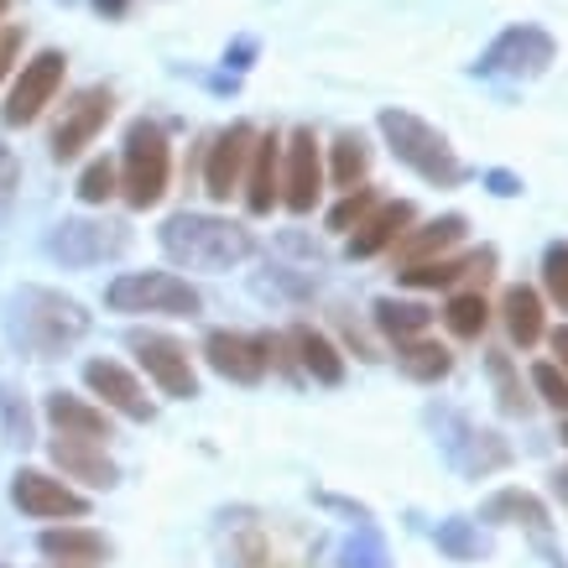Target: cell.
Instances as JSON below:
<instances>
[{"instance_id":"obj_31","label":"cell","mask_w":568,"mask_h":568,"mask_svg":"<svg viewBox=\"0 0 568 568\" xmlns=\"http://www.w3.org/2000/svg\"><path fill=\"white\" fill-rule=\"evenodd\" d=\"M371 173V146H365L361 131H339L334 146H328V178H334V189H355L365 183Z\"/></svg>"},{"instance_id":"obj_36","label":"cell","mask_w":568,"mask_h":568,"mask_svg":"<svg viewBox=\"0 0 568 568\" xmlns=\"http://www.w3.org/2000/svg\"><path fill=\"white\" fill-rule=\"evenodd\" d=\"M542 297H548L558 313H568V241L542 251Z\"/></svg>"},{"instance_id":"obj_34","label":"cell","mask_w":568,"mask_h":568,"mask_svg":"<svg viewBox=\"0 0 568 568\" xmlns=\"http://www.w3.org/2000/svg\"><path fill=\"white\" fill-rule=\"evenodd\" d=\"M334 568H396L392 548H386V537H381L376 521H355V532L345 537V548H339V564Z\"/></svg>"},{"instance_id":"obj_49","label":"cell","mask_w":568,"mask_h":568,"mask_svg":"<svg viewBox=\"0 0 568 568\" xmlns=\"http://www.w3.org/2000/svg\"><path fill=\"white\" fill-rule=\"evenodd\" d=\"M552 496L568 506V469H558V475H552Z\"/></svg>"},{"instance_id":"obj_37","label":"cell","mask_w":568,"mask_h":568,"mask_svg":"<svg viewBox=\"0 0 568 568\" xmlns=\"http://www.w3.org/2000/svg\"><path fill=\"white\" fill-rule=\"evenodd\" d=\"M266 272L272 276H261V293H272V297H297V303H303V297H313V287H318L313 272H297V266H282V261H272Z\"/></svg>"},{"instance_id":"obj_35","label":"cell","mask_w":568,"mask_h":568,"mask_svg":"<svg viewBox=\"0 0 568 568\" xmlns=\"http://www.w3.org/2000/svg\"><path fill=\"white\" fill-rule=\"evenodd\" d=\"M376 204H381V193L365 189V183H355V189H345V199H339V204L328 209V230H334V235H349V230H355V224H361Z\"/></svg>"},{"instance_id":"obj_13","label":"cell","mask_w":568,"mask_h":568,"mask_svg":"<svg viewBox=\"0 0 568 568\" xmlns=\"http://www.w3.org/2000/svg\"><path fill=\"white\" fill-rule=\"evenodd\" d=\"M204 365L214 376L235 381V386H256L272 371L266 355V334H241V328H209L204 334Z\"/></svg>"},{"instance_id":"obj_24","label":"cell","mask_w":568,"mask_h":568,"mask_svg":"<svg viewBox=\"0 0 568 568\" xmlns=\"http://www.w3.org/2000/svg\"><path fill=\"white\" fill-rule=\"evenodd\" d=\"M37 548L58 568H100L110 558V542L100 532H89V527H48L37 537Z\"/></svg>"},{"instance_id":"obj_32","label":"cell","mask_w":568,"mask_h":568,"mask_svg":"<svg viewBox=\"0 0 568 568\" xmlns=\"http://www.w3.org/2000/svg\"><path fill=\"white\" fill-rule=\"evenodd\" d=\"M444 324H448V334L454 339H480L485 328H490V303H485V293L480 287H465V293H454L444 303Z\"/></svg>"},{"instance_id":"obj_11","label":"cell","mask_w":568,"mask_h":568,"mask_svg":"<svg viewBox=\"0 0 568 568\" xmlns=\"http://www.w3.org/2000/svg\"><path fill=\"white\" fill-rule=\"evenodd\" d=\"M125 251V224H110V220H63L52 224L48 235V256L84 272V266H100V261L121 256Z\"/></svg>"},{"instance_id":"obj_51","label":"cell","mask_w":568,"mask_h":568,"mask_svg":"<svg viewBox=\"0 0 568 568\" xmlns=\"http://www.w3.org/2000/svg\"><path fill=\"white\" fill-rule=\"evenodd\" d=\"M564 444H568V423H564Z\"/></svg>"},{"instance_id":"obj_9","label":"cell","mask_w":568,"mask_h":568,"mask_svg":"<svg viewBox=\"0 0 568 568\" xmlns=\"http://www.w3.org/2000/svg\"><path fill=\"white\" fill-rule=\"evenodd\" d=\"M110 115H115V89H104V84L79 89V94L63 104V115H58V125H52V136H48L52 156H58V162H73L84 146H94V136L110 125Z\"/></svg>"},{"instance_id":"obj_38","label":"cell","mask_w":568,"mask_h":568,"mask_svg":"<svg viewBox=\"0 0 568 568\" xmlns=\"http://www.w3.org/2000/svg\"><path fill=\"white\" fill-rule=\"evenodd\" d=\"M121 193V173H115V162L104 156V162H89L84 178H79V199L84 204H110Z\"/></svg>"},{"instance_id":"obj_1","label":"cell","mask_w":568,"mask_h":568,"mask_svg":"<svg viewBox=\"0 0 568 568\" xmlns=\"http://www.w3.org/2000/svg\"><path fill=\"white\" fill-rule=\"evenodd\" d=\"M162 256L183 266V272H204V276H220V272H235L241 261L256 256V235L245 230L241 220H224V214H173L162 224Z\"/></svg>"},{"instance_id":"obj_42","label":"cell","mask_w":568,"mask_h":568,"mask_svg":"<svg viewBox=\"0 0 568 568\" xmlns=\"http://www.w3.org/2000/svg\"><path fill=\"white\" fill-rule=\"evenodd\" d=\"M334 324H339V334H345V345H355V355H361V361H381V355H376V339H371V334H365V328L355 324L345 308H334Z\"/></svg>"},{"instance_id":"obj_27","label":"cell","mask_w":568,"mask_h":568,"mask_svg":"<svg viewBox=\"0 0 568 568\" xmlns=\"http://www.w3.org/2000/svg\"><path fill=\"white\" fill-rule=\"evenodd\" d=\"M396 365H402V376L417 381V386H438V381L454 371V349L428 339V334H413V339L396 345Z\"/></svg>"},{"instance_id":"obj_44","label":"cell","mask_w":568,"mask_h":568,"mask_svg":"<svg viewBox=\"0 0 568 568\" xmlns=\"http://www.w3.org/2000/svg\"><path fill=\"white\" fill-rule=\"evenodd\" d=\"M485 183H490V193H496V199H517V193H521V178L506 173V168H490V173H485Z\"/></svg>"},{"instance_id":"obj_14","label":"cell","mask_w":568,"mask_h":568,"mask_svg":"<svg viewBox=\"0 0 568 568\" xmlns=\"http://www.w3.org/2000/svg\"><path fill=\"white\" fill-rule=\"evenodd\" d=\"M220 548H224V568H297L287 552L276 548L272 527L256 511H224Z\"/></svg>"},{"instance_id":"obj_46","label":"cell","mask_w":568,"mask_h":568,"mask_svg":"<svg viewBox=\"0 0 568 568\" xmlns=\"http://www.w3.org/2000/svg\"><path fill=\"white\" fill-rule=\"evenodd\" d=\"M318 506H328V511H345V517H355V521H371V506H361V500H339V496H318Z\"/></svg>"},{"instance_id":"obj_23","label":"cell","mask_w":568,"mask_h":568,"mask_svg":"<svg viewBox=\"0 0 568 568\" xmlns=\"http://www.w3.org/2000/svg\"><path fill=\"white\" fill-rule=\"evenodd\" d=\"M465 230H469L465 214H438V220H428L423 230H407V235L392 245L396 266H413V261L444 256V251H454V245L465 241Z\"/></svg>"},{"instance_id":"obj_39","label":"cell","mask_w":568,"mask_h":568,"mask_svg":"<svg viewBox=\"0 0 568 568\" xmlns=\"http://www.w3.org/2000/svg\"><path fill=\"white\" fill-rule=\"evenodd\" d=\"M532 392L548 402L552 413H568V371H558L552 361L532 365Z\"/></svg>"},{"instance_id":"obj_29","label":"cell","mask_w":568,"mask_h":568,"mask_svg":"<svg viewBox=\"0 0 568 568\" xmlns=\"http://www.w3.org/2000/svg\"><path fill=\"white\" fill-rule=\"evenodd\" d=\"M485 376H490V392H496V407L506 417H532V396L521 386V371L506 349H485Z\"/></svg>"},{"instance_id":"obj_40","label":"cell","mask_w":568,"mask_h":568,"mask_svg":"<svg viewBox=\"0 0 568 568\" xmlns=\"http://www.w3.org/2000/svg\"><path fill=\"white\" fill-rule=\"evenodd\" d=\"M0 428H6V444H32V413L27 402H17V392H0Z\"/></svg>"},{"instance_id":"obj_33","label":"cell","mask_w":568,"mask_h":568,"mask_svg":"<svg viewBox=\"0 0 568 568\" xmlns=\"http://www.w3.org/2000/svg\"><path fill=\"white\" fill-rule=\"evenodd\" d=\"M438 552L444 558H454V564H475V558H485L490 552V537L480 532V521H469V517H448L438 521Z\"/></svg>"},{"instance_id":"obj_26","label":"cell","mask_w":568,"mask_h":568,"mask_svg":"<svg viewBox=\"0 0 568 568\" xmlns=\"http://www.w3.org/2000/svg\"><path fill=\"white\" fill-rule=\"evenodd\" d=\"M287 339H293V349H297L303 376H313L318 386H339V381H345V355H339V345H334L328 334H318L313 324H293Z\"/></svg>"},{"instance_id":"obj_17","label":"cell","mask_w":568,"mask_h":568,"mask_svg":"<svg viewBox=\"0 0 568 568\" xmlns=\"http://www.w3.org/2000/svg\"><path fill=\"white\" fill-rule=\"evenodd\" d=\"M11 500L37 521L89 517V500L79 496L73 485L58 480V475H42V469H17V475H11Z\"/></svg>"},{"instance_id":"obj_5","label":"cell","mask_w":568,"mask_h":568,"mask_svg":"<svg viewBox=\"0 0 568 568\" xmlns=\"http://www.w3.org/2000/svg\"><path fill=\"white\" fill-rule=\"evenodd\" d=\"M173 183V146L162 136L156 121H131L125 131V156H121V193L131 209L162 204V193Z\"/></svg>"},{"instance_id":"obj_41","label":"cell","mask_w":568,"mask_h":568,"mask_svg":"<svg viewBox=\"0 0 568 568\" xmlns=\"http://www.w3.org/2000/svg\"><path fill=\"white\" fill-rule=\"evenodd\" d=\"M17 189H21V162H17V152L0 141V224L11 220V209H17Z\"/></svg>"},{"instance_id":"obj_30","label":"cell","mask_w":568,"mask_h":568,"mask_svg":"<svg viewBox=\"0 0 568 568\" xmlns=\"http://www.w3.org/2000/svg\"><path fill=\"white\" fill-rule=\"evenodd\" d=\"M371 324L386 334V339H413V334H428L433 324V308L413 303V297H376V308H371Z\"/></svg>"},{"instance_id":"obj_28","label":"cell","mask_w":568,"mask_h":568,"mask_svg":"<svg viewBox=\"0 0 568 568\" xmlns=\"http://www.w3.org/2000/svg\"><path fill=\"white\" fill-rule=\"evenodd\" d=\"M48 423L58 433H69V438H94V444H110V417L100 407H89L79 396L69 392H52L48 396Z\"/></svg>"},{"instance_id":"obj_4","label":"cell","mask_w":568,"mask_h":568,"mask_svg":"<svg viewBox=\"0 0 568 568\" xmlns=\"http://www.w3.org/2000/svg\"><path fill=\"white\" fill-rule=\"evenodd\" d=\"M428 423H433V433H438L444 459L454 465V475H465V480H490L500 469H511V459H517V448L506 444L496 428H480L469 413L428 407Z\"/></svg>"},{"instance_id":"obj_10","label":"cell","mask_w":568,"mask_h":568,"mask_svg":"<svg viewBox=\"0 0 568 568\" xmlns=\"http://www.w3.org/2000/svg\"><path fill=\"white\" fill-rule=\"evenodd\" d=\"M500 256L496 245H480V251H465V256H428V261H413V266H396V282L402 287H417V293H438V287H459V282H469V287H480L496 276Z\"/></svg>"},{"instance_id":"obj_48","label":"cell","mask_w":568,"mask_h":568,"mask_svg":"<svg viewBox=\"0 0 568 568\" xmlns=\"http://www.w3.org/2000/svg\"><path fill=\"white\" fill-rule=\"evenodd\" d=\"M94 11H100V17H125L131 0H94Z\"/></svg>"},{"instance_id":"obj_15","label":"cell","mask_w":568,"mask_h":568,"mask_svg":"<svg viewBox=\"0 0 568 568\" xmlns=\"http://www.w3.org/2000/svg\"><path fill=\"white\" fill-rule=\"evenodd\" d=\"M131 355L146 365V376L162 386V396H173V402L199 396V371L189 361V345H178L173 334H131Z\"/></svg>"},{"instance_id":"obj_7","label":"cell","mask_w":568,"mask_h":568,"mask_svg":"<svg viewBox=\"0 0 568 568\" xmlns=\"http://www.w3.org/2000/svg\"><path fill=\"white\" fill-rule=\"evenodd\" d=\"M104 303L115 313H156V318H193L204 308V297L178 272H125L110 282Z\"/></svg>"},{"instance_id":"obj_16","label":"cell","mask_w":568,"mask_h":568,"mask_svg":"<svg viewBox=\"0 0 568 568\" xmlns=\"http://www.w3.org/2000/svg\"><path fill=\"white\" fill-rule=\"evenodd\" d=\"M251 146H256V125L251 121L224 125L220 136L209 141V152H204V193L214 199V204H230V193H241Z\"/></svg>"},{"instance_id":"obj_25","label":"cell","mask_w":568,"mask_h":568,"mask_svg":"<svg viewBox=\"0 0 568 568\" xmlns=\"http://www.w3.org/2000/svg\"><path fill=\"white\" fill-rule=\"evenodd\" d=\"M500 324H506V334H511V345L532 349L542 334H548V313H542V293L537 287H527V282H517V287H506L500 293Z\"/></svg>"},{"instance_id":"obj_3","label":"cell","mask_w":568,"mask_h":568,"mask_svg":"<svg viewBox=\"0 0 568 568\" xmlns=\"http://www.w3.org/2000/svg\"><path fill=\"white\" fill-rule=\"evenodd\" d=\"M376 131L386 136V146H392L396 162L413 168V173L423 178V183H433V189H459V183L469 178V168L454 156V146H448L444 131L428 125L423 115H413V110H381Z\"/></svg>"},{"instance_id":"obj_47","label":"cell","mask_w":568,"mask_h":568,"mask_svg":"<svg viewBox=\"0 0 568 568\" xmlns=\"http://www.w3.org/2000/svg\"><path fill=\"white\" fill-rule=\"evenodd\" d=\"M548 345H552V355H558L552 365H558V371H568V324L552 328V334H548Z\"/></svg>"},{"instance_id":"obj_6","label":"cell","mask_w":568,"mask_h":568,"mask_svg":"<svg viewBox=\"0 0 568 568\" xmlns=\"http://www.w3.org/2000/svg\"><path fill=\"white\" fill-rule=\"evenodd\" d=\"M558 63V42H552L548 27H537V21H517V27H506V32L490 42V48L469 63V73H480V79H542V73Z\"/></svg>"},{"instance_id":"obj_19","label":"cell","mask_w":568,"mask_h":568,"mask_svg":"<svg viewBox=\"0 0 568 568\" xmlns=\"http://www.w3.org/2000/svg\"><path fill=\"white\" fill-rule=\"evenodd\" d=\"M241 193H245V209H251L256 220L282 204V136H276V131H266V136L256 131V146H251V162H245Z\"/></svg>"},{"instance_id":"obj_22","label":"cell","mask_w":568,"mask_h":568,"mask_svg":"<svg viewBox=\"0 0 568 568\" xmlns=\"http://www.w3.org/2000/svg\"><path fill=\"white\" fill-rule=\"evenodd\" d=\"M480 521H485V527H521V532H532V537H548L552 532L548 500L532 496V490H521V485L496 490V496L480 506Z\"/></svg>"},{"instance_id":"obj_20","label":"cell","mask_w":568,"mask_h":568,"mask_svg":"<svg viewBox=\"0 0 568 568\" xmlns=\"http://www.w3.org/2000/svg\"><path fill=\"white\" fill-rule=\"evenodd\" d=\"M52 465L63 469L69 480H84L89 490H115V485H121L115 459H110L104 444H94V438H69V433H58V438H52Z\"/></svg>"},{"instance_id":"obj_2","label":"cell","mask_w":568,"mask_h":568,"mask_svg":"<svg viewBox=\"0 0 568 568\" xmlns=\"http://www.w3.org/2000/svg\"><path fill=\"white\" fill-rule=\"evenodd\" d=\"M11 345L32 361H63L79 339L89 334V308L69 293H52V287H21L11 297Z\"/></svg>"},{"instance_id":"obj_50","label":"cell","mask_w":568,"mask_h":568,"mask_svg":"<svg viewBox=\"0 0 568 568\" xmlns=\"http://www.w3.org/2000/svg\"><path fill=\"white\" fill-rule=\"evenodd\" d=\"M6 11H11V0H0V17H6Z\"/></svg>"},{"instance_id":"obj_12","label":"cell","mask_w":568,"mask_h":568,"mask_svg":"<svg viewBox=\"0 0 568 568\" xmlns=\"http://www.w3.org/2000/svg\"><path fill=\"white\" fill-rule=\"evenodd\" d=\"M63 69H69V58L58 48H42L32 63H21L17 84H11V100H6V125H32L42 121V110L58 100V89H63Z\"/></svg>"},{"instance_id":"obj_18","label":"cell","mask_w":568,"mask_h":568,"mask_svg":"<svg viewBox=\"0 0 568 568\" xmlns=\"http://www.w3.org/2000/svg\"><path fill=\"white\" fill-rule=\"evenodd\" d=\"M84 386L94 396H100L110 413H121V417H131V423H152L156 417V402L146 396V386H141L125 365H115V361H89L84 365Z\"/></svg>"},{"instance_id":"obj_8","label":"cell","mask_w":568,"mask_h":568,"mask_svg":"<svg viewBox=\"0 0 568 568\" xmlns=\"http://www.w3.org/2000/svg\"><path fill=\"white\" fill-rule=\"evenodd\" d=\"M318 199H324V146L313 125H297L293 136H282V209L313 214Z\"/></svg>"},{"instance_id":"obj_21","label":"cell","mask_w":568,"mask_h":568,"mask_svg":"<svg viewBox=\"0 0 568 568\" xmlns=\"http://www.w3.org/2000/svg\"><path fill=\"white\" fill-rule=\"evenodd\" d=\"M413 220H417V209L407 204V199H392V204H376L371 214H365L355 230H349V256L355 261H371V256H381V251H392L407 230H413Z\"/></svg>"},{"instance_id":"obj_45","label":"cell","mask_w":568,"mask_h":568,"mask_svg":"<svg viewBox=\"0 0 568 568\" xmlns=\"http://www.w3.org/2000/svg\"><path fill=\"white\" fill-rule=\"evenodd\" d=\"M251 58H256V37H241V42H235V48L224 52V69L245 73V69H251Z\"/></svg>"},{"instance_id":"obj_43","label":"cell","mask_w":568,"mask_h":568,"mask_svg":"<svg viewBox=\"0 0 568 568\" xmlns=\"http://www.w3.org/2000/svg\"><path fill=\"white\" fill-rule=\"evenodd\" d=\"M21 42H27V32H21V27H6V32H0V79H6V73H11V63L21 58Z\"/></svg>"}]
</instances>
